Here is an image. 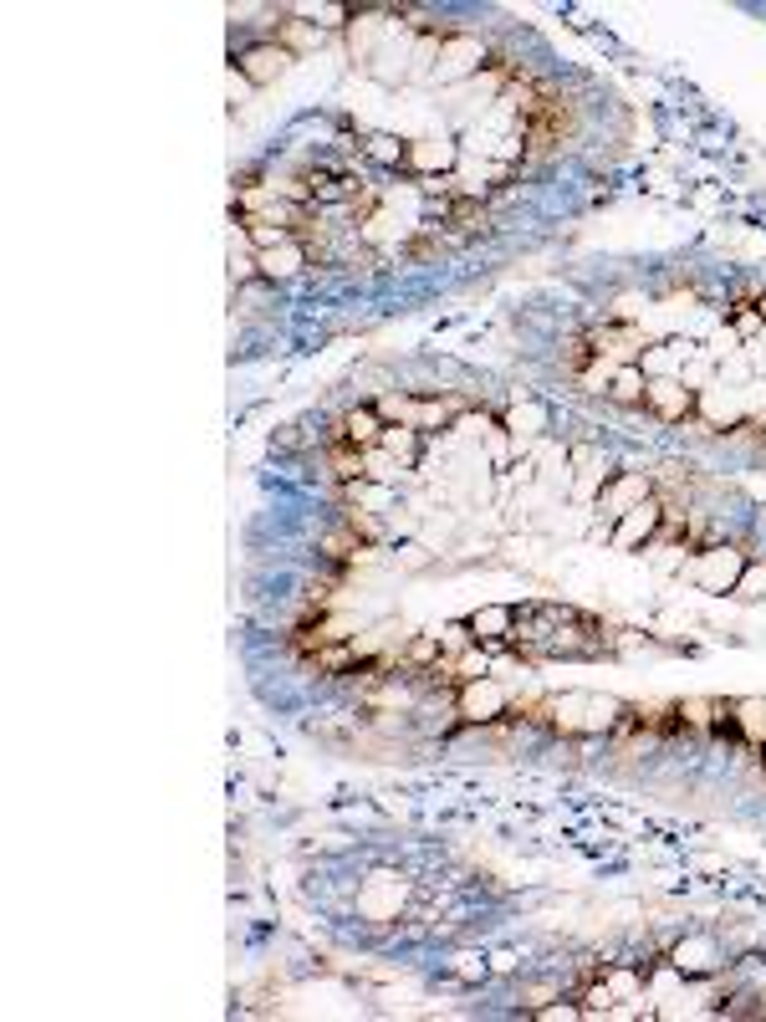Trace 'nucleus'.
<instances>
[{
	"label": "nucleus",
	"instance_id": "20",
	"mask_svg": "<svg viewBox=\"0 0 766 1022\" xmlns=\"http://www.w3.org/2000/svg\"><path fill=\"white\" fill-rule=\"evenodd\" d=\"M726 318H731V332H736L741 343H756V332H766L762 312H756V297H736V302H726Z\"/></svg>",
	"mask_w": 766,
	"mask_h": 1022
},
{
	"label": "nucleus",
	"instance_id": "13",
	"mask_svg": "<svg viewBox=\"0 0 766 1022\" xmlns=\"http://www.w3.org/2000/svg\"><path fill=\"white\" fill-rule=\"evenodd\" d=\"M460 164V148L455 144H445V138H414L410 144V164L404 169H414V174H435V169H455Z\"/></svg>",
	"mask_w": 766,
	"mask_h": 1022
},
{
	"label": "nucleus",
	"instance_id": "18",
	"mask_svg": "<svg viewBox=\"0 0 766 1022\" xmlns=\"http://www.w3.org/2000/svg\"><path fill=\"white\" fill-rule=\"evenodd\" d=\"M363 660L358 654V644H348V639H338V644H328V650H318V654H307V670L312 675H353V664Z\"/></svg>",
	"mask_w": 766,
	"mask_h": 1022
},
{
	"label": "nucleus",
	"instance_id": "6",
	"mask_svg": "<svg viewBox=\"0 0 766 1022\" xmlns=\"http://www.w3.org/2000/svg\"><path fill=\"white\" fill-rule=\"evenodd\" d=\"M649 496H654V481H649V476H639V471H613V476H608V486L598 492V512H608V517L619 522L623 512L644 506Z\"/></svg>",
	"mask_w": 766,
	"mask_h": 1022
},
{
	"label": "nucleus",
	"instance_id": "14",
	"mask_svg": "<svg viewBox=\"0 0 766 1022\" xmlns=\"http://www.w3.org/2000/svg\"><path fill=\"white\" fill-rule=\"evenodd\" d=\"M256 266H261V277H266V281H287V277H297V271L307 266L302 240H281V246H271V251H256Z\"/></svg>",
	"mask_w": 766,
	"mask_h": 1022
},
{
	"label": "nucleus",
	"instance_id": "25",
	"mask_svg": "<svg viewBox=\"0 0 766 1022\" xmlns=\"http://www.w3.org/2000/svg\"><path fill=\"white\" fill-rule=\"evenodd\" d=\"M756 312H762V322H766V292H756Z\"/></svg>",
	"mask_w": 766,
	"mask_h": 1022
},
{
	"label": "nucleus",
	"instance_id": "22",
	"mask_svg": "<svg viewBox=\"0 0 766 1022\" xmlns=\"http://www.w3.org/2000/svg\"><path fill=\"white\" fill-rule=\"evenodd\" d=\"M731 593H736L741 603H762V598H766V562L762 558L746 562V572L736 578V588H731Z\"/></svg>",
	"mask_w": 766,
	"mask_h": 1022
},
{
	"label": "nucleus",
	"instance_id": "1",
	"mask_svg": "<svg viewBox=\"0 0 766 1022\" xmlns=\"http://www.w3.org/2000/svg\"><path fill=\"white\" fill-rule=\"evenodd\" d=\"M746 547H731V543H715V547H701V553H690L685 558V578L690 584H701L705 593H731L736 578L746 572Z\"/></svg>",
	"mask_w": 766,
	"mask_h": 1022
},
{
	"label": "nucleus",
	"instance_id": "24",
	"mask_svg": "<svg viewBox=\"0 0 766 1022\" xmlns=\"http://www.w3.org/2000/svg\"><path fill=\"white\" fill-rule=\"evenodd\" d=\"M531 1018H542V1022H578V1018H588V1012H582L578 1002H562V1008H537Z\"/></svg>",
	"mask_w": 766,
	"mask_h": 1022
},
{
	"label": "nucleus",
	"instance_id": "9",
	"mask_svg": "<svg viewBox=\"0 0 766 1022\" xmlns=\"http://www.w3.org/2000/svg\"><path fill=\"white\" fill-rule=\"evenodd\" d=\"M338 425H343V440L353 445V451H379L383 430H389V425H383V414L373 410V404H353V410H348Z\"/></svg>",
	"mask_w": 766,
	"mask_h": 1022
},
{
	"label": "nucleus",
	"instance_id": "12",
	"mask_svg": "<svg viewBox=\"0 0 766 1022\" xmlns=\"http://www.w3.org/2000/svg\"><path fill=\"white\" fill-rule=\"evenodd\" d=\"M379 451L389 455L398 471H414V465H420V455H424V430H414V425H389V430H383V440H379Z\"/></svg>",
	"mask_w": 766,
	"mask_h": 1022
},
{
	"label": "nucleus",
	"instance_id": "5",
	"mask_svg": "<svg viewBox=\"0 0 766 1022\" xmlns=\"http://www.w3.org/2000/svg\"><path fill=\"white\" fill-rule=\"evenodd\" d=\"M664 527V502L660 496H649L644 506H634V512H623L619 522H613V537L608 543L619 547V553H639V547L654 543V531Z\"/></svg>",
	"mask_w": 766,
	"mask_h": 1022
},
{
	"label": "nucleus",
	"instance_id": "26",
	"mask_svg": "<svg viewBox=\"0 0 766 1022\" xmlns=\"http://www.w3.org/2000/svg\"><path fill=\"white\" fill-rule=\"evenodd\" d=\"M762 338H766V332H762Z\"/></svg>",
	"mask_w": 766,
	"mask_h": 1022
},
{
	"label": "nucleus",
	"instance_id": "19",
	"mask_svg": "<svg viewBox=\"0 0 766 1022\" xmlns=\"http://www.w3.org/2000/svg\"><path fill=\"white\" fill-rule=\"evenodd\" d=\"M363 154H369L373 164H389V169H404V164H410V144L394 138V133H369V138H363Z\"/></svg>",
	"mask_w": 766,
	"mask_h": 1022
},
{
	"label": "nucleus",
	"instance_id": "17",
	"mask_svg": "<svg viewBox=\"0 0 766 1022\" xmlns=\"http://www.w3.org/2000/svg\"><path fill=\"white\" fill-rule=\"evenodd\" d=\"M271 41L277 47H287L291 56L307 52V47H322V27H312V21H297V16H277V27H271Z\"/></svg>",
	"mask_w": 766,
	"mask_h": 1022
},
{
	"label": "nucleus",
	"instance_id": "16",
	"mask_svg": "<svg viewBox=\"0 0 766 1022\" xmlns=\"http://www.w3.org/2000/svg\"><path fill=\"white\" fill-rule=\"evenodd\" d=\"M731 716H736V742H746V746L762 752L766 746V701H756V695L731 701Z\"/></svg>",
	"mask_w": 766,
	"mask_h": 1022
},
{
	"label": "nucleus",
	"instance_id": "2",
	"mask_svg": "<svg viewBox=\"0 0 766 1022\" xmlns=\"http://www.w3.org/2000/svg\"><path fill=\"white\" fill-rule=\"evenodd\" d=\"M644 410L664 425H685L701 410V389H690L685 379H649L644 384Z\"/></svg>",
	"mask_w": 766,
	"mask_h": 1022
},
{
	"label": "nucleus",
	"instance_id": "8",
	"mask_svg": "<svg viewBox=\"0 0 766 1022\" xmlns=\"http://www.w3.org/2000/svg\"><path fill=\"white\" fill-rule=\"evenodd\" d=\"M439 226L455 230V236H490V210L480 205L476 195L465 199H449L445 210H439Z\"/></svg>",
	"mask_w": 766,
	"mask_h": 1022
},
{
	"label": "nucleus",
	"instance_id": "3",
	"mask_svg": "<svg viewBox=\"0 0 766 1022\" xmlns=\"http://www.w3.org/2000/svg\"><path fill=\"white\" fill-rule=\"evenodd\" d=\"M455 711L465 721H476V726H490V721H501L511 711V691H506L496 675H480V680H465L460 691H455Z\"/></svg>",
	"mask_w": 766,
	"mask_h": 1022
},
{
	"label": "nucleus",
	"instance_id": "4",
	"mask_svg": "<svg viewBox=\"0 0 766 1022\" xmlns=\"http://www.w3.org/2000/svg\"><path fill=\"white\" fill-rule=\"evenodd\" d=\"M291 62H297V56H291L287 47H277L271 37L251 41V47H240V52H236V72L251 82V87H271L277 78H287V72H291Z\"/></svg>",
	"mask_w": 766,
	"mask_h": 1022
},
{
	"label": "nucleus",
	"instance_id": "23",
	"mask_svg": "<svg viewBox=\"0 0 766 1022\" xmlns=\"http://www.w3.org/2000/svg\"><path fill=\"white\" fill-rule=\"evenodd\" d=\"M445 251V240H439V226H435V236H414L410 246H404V256H410V261H424V256H439Z\"/></svg>",
	"mask_w": 766,
	"mask_h": 1022
},
{
	"label": "nucleus",
	"instance_id": "7",
	"mask_svg": "<svg viewBox=\"0 0 766 1022\" xmlns=\"http://www.w3.org/2000/svg\"><path fill=\"white\" fill-rule=\"evenodd\" d=\"M480 56H486V47H480V37H470V31H455V37L439 47V62H435V78L439 82H460L465 72H476Z\"/></svg>",
	"mask_w": 766,
	"mask_h": 1022
},
{
	"label": "nucleus",
	"instance_id": "21",
	"mask_svg": "<svg viewBox=\"0 0 766 1022\" xmlns=\"http://www.w3.org/2000/svg\"><path fill=\"white\" fill-rule=\"evenodd\" d=\"M338 522H343V527L353 531L363 547H379L383 543V527L369 517V512H363V506H343V512H338Z\"/></svg>",
	"mask_w": 766,
	"mask_h": 1022
},
{
	"label": "nucleus",
	"instance_id": "11",
	"mask_svg": "<svg viewBox=\"0 0 766 1022\" xmlns=\"http://www.w3.org/2000/svg\"><path fill=\"white\" fill-rule=\"evenodd\" d=\"M664 961H670L680 977H711V971L721 967V957H715V946L705 941V936H690V941H680Z\"/></svg>",
	"mask_w": 766,
	"mask_h": 1022
},
{
	"label": "nucleus",
	"instance_id": "15",
	"mask_svg": "<svg viewBox=\"0 0 766 1022\" xmlns=\"http://www.w3.org/2000/svg\"><path fill=\"white\" fill-rule=\"evenodd\" d=\"M644 384H649V373L639 363H619L613 379H608V399L623 404V410H644Z\"/></svg>",
	"mask_w": 766,
	"mask_h": 1022
},
{
	"label": "nucleus",
	"instance_id": "10",
	"mask_svg": "<svg viewBox=\"0 0 766 1022\" xmlns=\"http://www.w3.org/2000/svg\"><path fill=\"white\" fill-rule=\"evenodd\" d=\"M465 629H470L476 644H501V639H511V629H516V609H506V603H486V609H476L470 619H465Z\"/></svg>",
	"mask_w": 766,
	"mask_h": 1022
}]
</instances>
